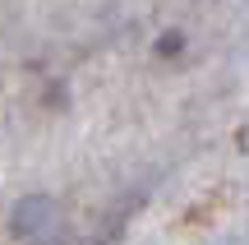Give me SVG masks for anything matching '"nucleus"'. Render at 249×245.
<instances>
[{
  "label": "nucleus",
  "instance_id": "f257e3e1",
  "mask_svg": "<svg viewBox=\"0 0 249 245\" xmlns=\"http://www.w3.org/2000/svg\"><path fill=\"white\" fill-rule=\"evenodd\" d=\"M14 236L23 245H65V208L51 194H28L14 208Z\"/></svg>",
  "mask_w": 249,
  "mask_h": 245
}]
</instances>
